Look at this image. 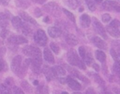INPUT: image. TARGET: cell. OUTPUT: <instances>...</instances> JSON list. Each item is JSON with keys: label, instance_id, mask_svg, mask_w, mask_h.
Returning <instances> with one entry per match:
<instances>
[{"label": "cell", "instance_id": "6da1fadb", "mask_svg": "<svg viewBox=\"0 0 120 94\" xmlns=\"http://www.w3.org/2000/svg\"><path fill=\"white\" fill-rule=\"evenodd\" d=\"M22 52L25 55L31 58L30 60L32 71L39 74L40 72V67L42 63L41 50L35 46H27L23 49Z\"/></svg>", "mask_w": 120, "mask_h": 94}, {"label": "cell", "instance_id": "7a4b0ae2", "mask_svg": "<svg viewBox=\"0 0 120 94\" xmlns=\"http://www.w3.org/2000/svg\"><path fill=\"white\" fill-rule=\"evenodd\" d=\"M68 61L72 65H75L79 67L81 69L85 70L86 67L83 62L79 59L76 51L74 49H71L68 53Z\"/></svg>", "mask_w": 120, "mask_h": 94}, {"label": "cell", "instance_id": "3957f363", "mask_svg": "<svg viewBox=\"0 0 120 94\" xmlns=\"http://www.w3.org/2000/svg\"><path fill=\"white\" fill-rule=\"evenodd\" d=\"M120 25V22L117 20H114L110 23V24L107 27L108 32L113 37L118 38L120 37V31L119 26Z\"/></svg>", "mask_w": 120, "mask_h": 94}, {"label": "cell", "instance_id": "277c9868", "mask_svg": "<svg viewBox=\"0 0 120 94\" xmlns=\"http://www.w3.org/2000/svg\"><path fill=\"white\" fill-rule=\"evenodd\" d=\"M34 41L40 46H46L47 43V40H48L46 33L42 30H38L37 31V32L34 34Z\"/></svg>", "mask_w": 120, "mask_h": 94}, {"label": "cell", "instance_id": "5b68a950", "mask_svg": "<svg viewBox=\"0 0 120 94\" xmlns=\"http://www.w3.org/2000/svg\"><path fill=\"white\" fill-rule=\"evenodd\" d=\"M21 63H22V57L20 56H17L15 57H14V58L13 59L11 64V68L12 71L15 73V74H18L20 67H21Z\"/></svg>", "mask_w": 120, "mask_h": 94}, {"label": "cell", "instance_id": "8992f818", "mask_svg": "<svg viewBox=\"0 0 120 94\" xmlns=\"http://www.w3.org/2000/svg\"><path fill=\"white\" fill-rule=\"evenodd\" d=\"M93 24H94V29L96 31V32H98L102 37H103V39H108V37H107L105 30L104 27H103L102 24L97 19H96V18L94 19Z\"/></svg>", "mask_w": 120, "mask_h": 94}, {"label": "cell", "instance_id": "52a82bcc", "mask_svg": "<svg viewBox=\"0 0 120 94\" xmlns=\"http://www.w3.org/2000/svg\"><path fill=\"white\" fill-rule=\"evenodd\" d=\"M44 9L51 13L52 15H56V14H59L60 13V11H59V6L54 2H50L47 4H46L44 6Z\"/></svg>", "mask_w": 120, "mask_h": 94}, {"label": "cell", "instance_id": "ba28073f", "mask_svg": "<svg viewBox=\"0 0 120 94\" xmlns=\"http://www.w3.org/2000/svg\"><path fill=\"white\" fill-rule=\"evenodd\" d=\"M8 42L14 45H20L27 43V39L20 35L11 36L8 38Z\"/></svg>", "mask_w": 120, "mask_h": 94}, {"label": "cell", "instance_id": "9c48e42d", "mask_svg": "<svg viewBox=\"0 0 120 94\" xmlns=\"http://www.w3.org/2000/svg\"><path fill=\"white\" fill-rule=\"evenodd\" d=\"M66 80H67V83H68V86L72 90H74V91H79V90H80L82 89L81 84L77 81L73 79L70 77H68Z\"/></svg>", "mask_w": 120, "mask_h": 94}, {"label": "cell", "instance_id": "30bf717a", "mask_svg": "<svg viewBox=\"0 0 120 94\" xmlns=\"http://www.w3.org/2000/svg\"><path fill=\"white\" fill-rule=\"evenodd\" d=\"M48 33L49 34V36L52 38H57L59 37L61 34H62V31L60 29L56 27H50L48 29Z\"/></svg>", "mask_w": 120, "mask_h": 94}, {"label": "cell", "instance_id": "8fae6325", "mask_svg": "<svg viewBox=\"0 0 120 94\" xmlns=\"http://www.w3.org/2000/svg\"><path fill=\"white\" fill-rule=\"evenodd\" d=\"M9 15L5 13H0V26L4 29L8 25Z\"/></svg>", "mask_w": 120, "mask_h": 94}, {"label": "cell", "instance_id": "7c38bea8", "mask_svg": "<svg viewBox=\"0 0 120 94\" xmlns=\"http://www.w3.org/2000/svg\"><path fill=\"white\" fill-rule=\"evenodd\" d=\"M44 58L45 60L49 63L53 64L55 63L54 57H53L52 53L51 52V51L48 48H45L44 50Z\"/></svg>", "mask_w": 120, "mask_h": 94}, {"label": "cell", "instance_id": "4fadbf2b", "mask_svg": "<svg viewBox=\"0 0 120 94\" xmlns=\"http://www.w3.org/2000/svg\"><path fill=\"white\" fill-rule=\"evenodd\" d=\"M93 43L94 44V45L96 47H98L101 49H106L107 45H106L105 42L98 37H95L93 39Z\"/></svg>", "mask_w": 120, "mask_h": 94}, {"label": "cell", "instance_id": "5bb4252c", "mask_svg": "<svg viewBox=\"0 0 120 94\" xmlns=\"http://www.w3.org/2000/svg\"><path fill=\"white\" fill-rule=\"evenodd\" d=\"M19 15H20V18H21L22 19H23L25 21H26V22H27V23H31V24H33V25H37V21H36L34 19H33V18L31 17V16H30L29 14H27V13L23 12V11H21V12H20Z\"/></svg>", "mask_w": 120, "mask_h": 94}, {"label": "cell", "instance_id": "9a60e30c", "mask_svg": "<svg viewBox=\"0 0 120 94\" xmlns=\"http://www.w3.org/2000/svg\"><path fill=\"white\" fill-rule=\"evenodd\" d=\"M80 23H81V25L84 28L89 27L91 25V18L88 15L83 14L80 17Z\"/></svg>", "mask_w": 120, "mask_h": 94}, {"label": "cell", "instance_id": "2e32d148", "mask_svg": "<svg viewBox=\"0 0 120 94\" xmlns=\"http://www.w3.org/2000/svg\"><path fill=\"white\" fill-rule=\"evenodd\" d=\"M118 4L112 1H105L103 4V7L104 8V9L108 10V11H115L116 6Z\"/></svg>", "mask_w": 120, "mask_h": 94}, {"label": "cell", "instance_id": "e0dca14e", "mask_svg": "<svg viewBox=\"0 0 120 94\" xmlns=\"http://www.w3.org/2000/svg\"><path fill=\"white\" fill-rule=\"evenodd\" d=\"M11 23L13 27L17 30H20L22 26L24 24V23L22 21V20L19 17H13L11 20Z\"/></svg>", "mask_w": 120, "mask_h": 94}, {"label": "cell", "instance_id": "ac0fdd59", "mask_svg": "<svg viewBox=\"0 0 120 94\" xmlns=\"http://www.w3.org/2000/svg\"><path fill=\"white\" fill-rule=\"evenodd\" d=\"M66 41L69 45L73 46L77 45L79 42L77 38L74 34H70L66 37Z\"/></svg>", "mask_w": 120, "mask_h": 94}, {"label": "cell", "instance_id": "d6986e66", "mask_svg": "<svg viewBox=\"0 0 120 94\" xmlns=\"http://www.w3.org/2000/svg\"><path fill=\"white\" fill-rule=\"evenodd\" d=\"M52 70L54 74V76H64L66 74L65 69H63L60 66H56L52 68Z\"/></svg>", "mask_w": 120, "mask_h": 94}, {"label": "cell", "instance_id": "ffe728a7", "mask_svg": "<svg viewBox=\"0 0 120 94\" xmlns=\"http://www.w3.org/2000/svg\"><path fill=\"white\" fill-rule=\"evenodd\" d=\"M15 4L20 8H27L30 6V2L29 0H15Z\"/></svg>", "mask_w": 120, "mask_h": 94}, {"label": "cell", "instance_id": "44dd1931", "mask_svg": "<svg viewBox=\"0 0 120 94\" xmlns=\"http://www.w3.org/2000/svg\"><path fill=\"white\" fill-rule=\"evenodd\" d=\"M96 59L98 60H99L100 62L101 63H103L106 60V55L105 53H103V51H96Z\"/></svg>", "mask_w": 120, "mask_h": 94}, {"label": "cell", "instance_id": "7402d4cb", "mask_svg": "<svg viewBox=\"0 0 120 94\" xmlns=\"http://www.w3.org/2000/svg\"><path fill=\"white\" fill-rule=\"evenodd\" d=\"M44 73L45 74L46 77V79H47L49 81H50V80L51 79V78L54 76V74H53V72L52 68L50 69V68H48V67H45V68H44Z\"/></svg>", "mask_w": 120, "mask_h": 94}, {"label": "cell", "instance_id": "603a6c76", "mask_svg": "<svg viewBox=\"0 0 120 94\" xmlns=\"http://www.w3.org/2000/svg\"><path fill=\"white\" fill-rule=\"evenodd\" d=\"M86 4L89 8V9L91 11H94L96 8V1L95 0H85Z\"/></svg>", "mask_w": 120, "mask_h": 94}, {"label": "cell", "instance_id": "cb8c5ba5", "mask_svg": "<svg viewBox=\"0 0 120 94\" xmlns=\"http://www.w3.org/2000/svg\"><path fill=\"white\" fill-rule=\"evenodd\" d=\"M21 86H22V88L24 89V91H25L27 93H28V94L32 93V87L30 86V85L29 84V83H28L27 82L23 81V82L21 83Z\"/></svg>", "mask_w": 120, "mask_h": 94}, {"label": "cell", "instance_id": "d4e9b609", "mask_svg": "<svg viewBox=\"0 0 120 94\" xmlns=\"http://www.w3.org/2000/svg\"><path fill=\"white\" fill-rule=\"evenodd\" d=\"M21 31L22 32V33L25 35H30L32 33V30L30 28V27L26 24H23V25L21 27Z\"/></svg>", "mask_w": 120, "mask_h": 94}, {"label": "cell", "instance_id": "484cf974", "mask_svg": "<svg viewBox=\"0 0 120 94\" xmlns=\"http://www.w3.org/2000/svg\"><path fill=\"white\" fill-rule=\"evenodd\" d=\"M37 94H49V89L46 86H38L37 89Z\"/></svg>", "mask_w": 120, "mask_h": 94}, {"label": "cell", "instance_id": "4316f807", "mask_svg": "<svg viewBox=\"0 0 120 94\" xmlns=\"http://www.w3.org/2000/svg\"><path fill=\"white\" fill-rule=\"evenodd\" d=\"M63 11L64 12V13L67 15V17H68L72 22L75 23V15H74L70 11H68L67 9H65V8L63 9Z\"/></svg>", "mask_w": 120, "mask_h": 94}, {"label": "cell", "instance_id": "83f0119b", "mask_svg": "<svg viewBox=\"0 0 120 94\" xmlns=\"http://www.w3.org/2000/svg\"><path fill=\"white\" fill-rule=\"evenodd\" d=\"M50 47H51V50L56 54H58L59 53V52H60V48H59V46L56 44H55V43H51L50 44Z\"/></svg>", "mask_w": 120, "mask_h": 94}, {"label": "cell", "instance_id": "f1b7e54d", "mask_svg": "<svg viewBox=\"0 0 120 94\" xmlns=\"http://www.w3.org/2000/svg\"><path fill=\"white\" fill-rule=\"evenodd\" d=\"M114 71L120 76V60H117L113 66Z\"/></svg>", "mask_w": 120, "mask_h": 94}, {"label": "cell", "instance_id": "f546056e", "mask_svg": "<svg viewBox=\"0 0 120 94\" xmlns=\"http://www.w3.org/2000/svg\"><path fill=\"white\" fill-rule=\"evenodd\" d=\"M84 60V61H85V63H86V64L87 65H90L92 63L93 58H92V56H91L90 53H87V54H86L85 58Z\"/></svg>", "mask_w": 120, "mask_h": 94}, {"label": "cell", "instance_id": "4dcf8cb0", "mask_svg": "<svg viewBox=\"0 0 120 94\" xmlns=\"http://www.w3.org/2000/svg\"><path fill=\"white\" fill-rule=\"evenodd\" d=\"M0 94H10L8 87L5 85H0Z\"/></svg>", "mask_w": 120, "mask_h": 94}, {"label": "cell", "instance_id": "1f68e13d", "mask_svg": "<svg viewBox=\"0 0 120 94\" xmlns=\"http://www.w3.org/2000/svg\"><path fill=\"white\" fill-rule=\"evenodd\" d=\"M79 55H80L81 58L84 60L85 58V56H86V50H85L84 46H80L79 48Z\"/></svg>", "mask_w": 120, "mask_h": 94}, {"label": "cell", "instance_id": "d6a6232c", "mask_svg": "<svg viewBox=\"0 0 120 94\" xmlns=\"http://www.w3.org/2000/svg\"><path fill=\"white\" fill-rule=\"evenodd\" d=\"M67 2L68 3V6L72 7V8L73 9L76 8L77 6V2L76 0H67Z\"/></svg>", "mask_w": 120, "mask_h": 94}, {"label": "cell", "instance_id": "836d02e7", "mask_svg": "<svg viewBox=\"0 0 120 94\" xmlns=\"http://www.w3.org/2000/svg\"><path fill=\"white\" fill-rule=\"evenodd\" d=\"M101 18H102V20L103 21V23H108L111 20V16L108 13H105V14L103 15Z\"/></svg>", "mask_w": 120, "mask_h": 94}, {"label": "cell", "instance_id": "e575fe53", "mask_svg": "<svg viewBox=\"0 0 120 94\" xmlns=\"http://www.w3.org/2000/svg\"><path fill=\"white\" fill-rule=\"evenodd\" d=\"M94 77H95V80H96V82H98L100 85H101V86H104L105 85V82H104V81L102 79V78L101 77H100L98 75H94Z\"/></svg>", "mask_w": 120, "mask_h": 94}, {"label": "cell", "instance_id": "d590c367", "mask_svg": "<svg viewBox=\"0 0 120 94\" xmlns=\"http://www.w3.org/2000/svg\"><path fill=\"white\" fill-rule=\"evenodd\" d=\"M13 94H25L21 89L18 86H13Z\"/></svg>", "mask_w": 120, "mask_h": 94}, {"label": "cell", "instance_id": "8d00e7d4", "mask_svg": "<svg viewBox=\"0 0 120 94\" xmlns=\"http://www.w3.org/2000/svg\"><path fill=\"white\" fill-rule=\"evenodd\" d=\"M5 84H6V86H11L13 85V79L11 77L9 78H7L5 81Z\"/></svg>", "mask_w": 120, "mask_h": 94}, {"label": "cell", "instance_id": "74e56055", "mask_svg": "<svg viewBox=\"0 0 120 94\" xmlns=\"http://www.w3.org/2000/svg\"><path fill=\"white\" fill-rule=\"evenodd\" d=\"M5 67H7V65H6V62H4L3 60V59L0 58V72L6 70H5Z\"/></svg>", "mask_w": 120, "mask_h": 94}, {"label": "cell", "instance_id": "f35d334b", "mask_svg": "<svg viewBox=\"0 0 120 94\" xmlns=\"http://www.w3.org/2000/svg\"><path fill=\"white\" fill-rule=\"evenodd\" d=\"M8 30H7L6 28H4V29L2 30V31L1 32V33H0V36H1L2 38H5V37H6V36L8 35Z\"/></svg>", "mask_w": 120, "mask_h": 94}, {"label": "cell", "instance_id": "ab89813d", "mask_svg": "<svg viewBox=\"0 0 120 94\" xmlns=\"http://www.w3.org/2000/svg\"><path fill=\"white\" fill-rule=\"evenodd\" d=\"M34 15H35L37 17H40V16L42 15L41 11V10H40L39 8H37L34 10Z\"/></svg>", "mask_w": 120, "mask_h": 94}, {"label": "cell", "instance_id": "60d3db41", "mask_svg": "<svg viewBox=\"0 0 120 94\" xmlns=\"http://www.w3.org/2000/svg\"><path fill=\"white\" fill-rule=\"evenodd\" d=\"M110 53H111V55H112V58H114V59H115V60H117V58H118V56H117V53L115 52V51L114 50V49H111L110 50Z\"/></svg>", "mask_w": 120, "mask_h": 94}, {"label": "cell", "instance_id": "b9f144b4", "mask_svg": "<svg viewBox=\"0 0 120 94\" xmlns=\"http://www.w3.org/2000/svg\"><path fill=\"white\" fill-rule=\"evenodd\" d=\"M85 94H95V93H94V89H91V88H90V89H88L86 91Z\"/></svg>", "mask_w": 120, "mask_h": 94}, {"label": "cell", "instance_id": "7bdbcfd3", "mask_svg": "<svg viewBox=\"0 0 120 94\" xmlns=\"http://www.w3.org/2000/svg\"><path fill=\"white\" fill-rule=\"evenodd\" d=\"M93 68H94V70H95L96 71H97V72H98V71H99V70H100V68H99L98 65V64H96V63H94V64L93 65Z\"/></svg>", "mask_w": 120, "mask_h": 94}, {"label": "cell", "instance_id": "ee69618b", "mask_svg": "<svg viewBox=\"0 0 120 94\" xmlns=\"http://www.w3.org/2000/svg\"><path fill=\"white\" fill-rule=\"evenodd\" d=\"M33 2H35V3H37V4H44L46 0H32Z\"/></svg>", "mask_w": 120, "mask_h": 94}, {"label": "cell", "instance_id": "f6af8a7d", "mask_svg": "<svg viewBox=\"0 0 120 94\" xmlns=\"http://www.w3.org/2000/svg\"><path fill=\"white\" fill-rule=\"evenodd\" d=\"M0 1H1V3L3 5L6 6V5H8V3H9L10 0H0Z\"/></svg>", "mask_w": 120, "mask_h": 94}, {"label": "cell", "instance_id": "bcb514c9", "mask_svg": "<svg viewBox=\"0 0 120 94\" xmlns=\"http://www.w3.org/2000/svg\"><path fill=\"white\" fill-rule=\"evenodd\" d=\"M115 11H118V12H120V5H117V6H116V8H115Z\"/></svg>", "mask_w": 120, "mask_h": 94}, {"label": "cell", "instance_id": "7dc6e473", "mask_svg": "<svg viewBox=\"0 0 120 94\" xmlns=\"http://www.w3.org/2000/svg\"><path fill=\"white\" fill-rule=\"evenodd\" d=\"M34 85H35V86H37L38 84H39V82L37 81V80H35L34 82Z\"/></svg>", "mask_w": 120, "mask_h": 94}, {"label": "cell", "instance_id": "c3c4849f", "mask_svg": "<svg viewBox=\"0 0 120 94\" xmlns=\"http://www.w3.org/2000/svg\"><path fill=\"white\" fill-rule=\"evenodd\" d=\"M112 94L110 92H108V91H104V92H103V93H101V94Z\"/></svg>", "mask_w": 120, "mask_h": 94}, {"label": "cell", "instance_id": "681fc988", "mask_svg": "<svg viewBox=\"0 0 120 94\" xmlns=\"http://www.w3.org/2000/svg\"><path fill=\"white\" fill-rule=\"evenodd\" d=\"M96 1V2H98V3H99V2H101V1H103V0H95Z\"/></svg>", "mask_w": 120, "mask_h": 94}, {"label": "cell", "instance_id": "f907efd6", "mask_svg": "<svg viewBox=\"0 0 120 94\" xmlns=\"http://www.w3.org/2000/svg\"><path fill=\"white\" fill-rule=\"evenodd\" d=\"M48 19H49V18H48V17H46V18H45V20H44V21H45V22H46V21H48V20H49Z\"/></svg>", "mask_w": 120, "mask_h": 94}, {"label": "cell", "instance_id": "816d5d0a", "mask_svg": "<svg viewBox=\"0 0 120 94\" xmlns=\"http://www.w3.org/2000/svg\"><path fill=\"white\" fill-rule=\"evenodd\" d=\"M62 94H68V92H66V91H63V92L62 93Z\"/></svg>", "mask_w": 120, "mask_h": 94}, {"label": "cell", "instance_id": "f5cc1de1", "mask_svg": "<svg viewBox=\"0 0 120 94\" xmlns=\"http://www.w3.org/2000/svg\"><path fill=\"white\" fill-rule=\"evenodd\" d=\"M72 94H82L81 93H79V92H75V93H73Z\"/></svg>", "mask_w": 120, "mask_h": 94}]
</instances>
